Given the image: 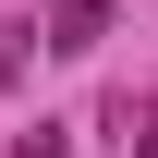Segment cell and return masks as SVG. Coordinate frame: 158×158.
I'll use <instances>...</instances> for the list:
<instances>
[{"label": "cell", "instance_id": "cell-2", "mask_svg": "<svg viewBox=\"0 0 158 158\" xmlns=\"http://www.w3.org/2000/svg\"><path fill=\"white\" fill-rule=\"evenodd\" d=\"M110 134H122V158H158V98H146V85L110 98Z\"/></svg>", "mask_w": 158, "mask_h": 158}, {"label": "cell", "instance_id": "cell-1", "mask_svg": "<svg viewBox=\"0 0 158 158\" xmlns=\"http://www.w3.org/2000/svg\"><path fill=\"white\" fill-rule=\"evenodd\" d=\"M37 37H49L61 61H85V49L110 37V0H49V12H37Z\"/></svg>", "mask_w": 158, "mask_h": 158}, {"label": "cell", "instance_id": "cell-4", "mask_svg": "<svg viewBox=\"0 0 158 158\" xmlns=\"http://www.w3.org/2000/svg\"><path fill=\"white\" fill-rule=\"evenodd\" d=\"M12 73H24V24H0V85H12Z\"/></svg>", "mask_w": 158, "mask_h": 158}, {"label": "cell", "instance_id": "cell-3", "mask_svg": "<svg viewBox=\"0 0 158 158\" xmlns=\"http://www.w3.org/2000/svg\"><path fill=\"white\" fill-rule=\"evenodd\" d=\"M61 146H73L61 122H24V134H12V158H61Z\"/></svg>", "mask_w": 158, "mask_h": 158}]
</instances>
